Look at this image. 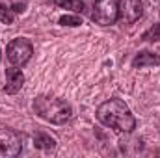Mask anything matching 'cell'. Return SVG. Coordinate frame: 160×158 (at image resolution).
Listing matches in <instances>:
<instances>
[{
  "label": "cell",
  "mask_w": 160,
  "mask_h": 158,
  "mask_svg": "<svg viewBox=\"0 0 160 158\" xmlns=\"http://www.w3.org/2000/svg\"><path fill=\"white\" fill-rule=\"evenodd\" d=\"M97 119L104 126H110V128H114L118 132H125V134H130L136 128V117L132 116L130 108L121 99L104 101L97 108Z\"/></svg>",
  "instance_id": "6da1fadb"
},
{
  "label": "cell",
  "mask_w": 160,
  "mask_h": 158,
  "mask_svg": "<svg viewBox=\"0 0 160 158\" xmlns=\"http://www.w3.org/2000/svg\"><path fill=\"white\" fill-rule=\"evenodd\" d=\"M34 110L36 114L52 125H65L73 117V106L60 97L39 95L34 99Z\"/></svg>",
  "instance_id": "7a4b0ae2"
},
{
  "label": "cell",
  "mask_w": 160,
  "mask_h": 158,
  "mask_svg": "<svg viewBox=\"0 0 160 158\" xmlns=\"http://www.w3.org/2000/svg\"><path fill=\"white\" fill-rule=\"evenodd\" d=\"M32 54H34V47H32L30 39H26V37H15V39L9 41L8 47H6V56H8V60H9L13 65H17V67L26 65V63L30 62Z\"/></svg>",
  "instance_id": "3957f363"
},
{
  "label": "cell",
  "mask_w": 160,
  "mask_h": 158,
  "mask_svg": "<svg viewBox=\"0 0 160 158\" xmlns=\"http://www.w3.org/2000/svg\"><path fill=\"white\" fill-rule=\"evenodd\" d=\"M119 0H95L91 19L101 26H110L118 21Z\"/></svg>",
  "instance_id": "277c9868"
},
{
  "label": "cell",
  "mask_w": 160,
  "mask_h": 158,
  "mask_svg": "<svg viewBox=\"0 0 160 158\" xmlns=\"http://www.w3.org/2000/svg\"><path fill=\"white\" fill-rule=\"evenodd\" d=\"M22 149L21 138L9 128H0V158H13Z\"/></svg>",
  "instance_id": "5b68a950"
},
{
  "label": "cell",
  "mask_w": 160,
  "mask_h": 158,
  "mask_svg": "<svg viewBox=\"0 0 160 158\" xmlns=\"http://www.w3.org/2000/svg\"><path fill=\"white\" fill-rule=\"evenodd\" d=\"M142 15H143V4H142V0H119L118 19L123 24H132Z\"/></svg>",
  "instance_id": "8992f818"
},
{
  "label": "cell",
  "mask_w": 160,
  "mask_h": 158,
  "mask_svg": "<svg viewBox=\"0 0 160 158\" xmlns=\"http://www.w3.org/2000/svg\"><path fill=\"white\" fill-rule=\"evenodd\" d=\"M22 86H24V75H22V71L17 65L8 67L6 69V86H4V91L8 95H13V93L21 91Z\"/></svg>",
  "instance_id": "52a82bcc"
},
{
  "label": "cell",
  "mask_w": 160,
  "mask_h": 158,
  "mask_svg": "<svg viewBox=\"0 0 160 158\" xmlns=\"http://www.w3.org/2000/svg\"><path fill=\"white\" fill-rule=\"evenodd\" d=\"M160 63V56L157 52L151 50H142L136 54V58L132 60V67L134 69H142V67H155Z\"/></svg>",
  "instance_id": "ba28073f"
},
{
  "label": "cell",
  "mask_w": 160,
  "mask_h": 158,
  "mask_svg": "<svg viewBox=\"0 0 160 158\" xmlns=\"http://www.w3.org/2000/svg\"><path fill=\"white\" fill-rule=\"evenodd\" d=\"M34 145L38 149H43V151H52V149H56V140L45 132H36L34 134Z\"/></svg>",
  "instance_id": "9c48e42d"
},
{
  "label": "cell",
  "mask_w": 160,
  "mask_h": 158,
  "mask_svg": "<svg viewBox=\"0 0 160 158\" xmlns=\"http://www.w3.org/2000/svg\"><path fill=\"white\" fill-rule=\"evenodd\" d=\"M0 7H4L15 15H21L26 11V0H0Z\"/></svg>",
  "instance_id": "30bf717a"
},
{
  "label": "cell",
  "mask_w": 160,
  "mask_h": 158,
  "mask_svg": "<svg viewBox=\"0 0 160 158\" xmlns=\"http://www.w3.org/2000/svg\"><path fill=\"white\" fill-rule=\"evenodd\" d=\"M50 2H52L54 6H58V7L71 9V11H75V13H82L84 7H86L84 0H50Z\"/></svg>",
  "instance_id": "8fae6325"
},
{
  "label": "cell",
  "mask_w": 160,
  "mask_h": 158,
  "mask_svg": "<svg viewBox=\"0 0 160 158\" xmlns=\"http://www.w3.org/2000/svg\"><path fill=\"white\" fill-rule=\"evenodd\" d=\"M58 22L62 26H80L82 24V19H80L78 15H62Z\"/></svg>",
  "instance_id": "7c38bea8"
},
{
  "label": "cell",
  "mask_w": 160,
  "mask_h": 158,
  "mask_svg": "<svg viewBox=\"0 0 160 158\" xmlns=\"http://www.w3.org/2000/svg\"><path fill=\"white\" fill-rule=\"evenodd\" d=\"M142 39L143 41H160V22L158 24H155V26H151L143 36H142Z\"/></svg>",
  "instance_id": "4fadbf2b"
},
{
  "label": "cell",
  "mask_w": 160,
  "mask_h": 158,
  "mask_svg": "<svg viewBox=\"0 0 160 158\" xmlns=\"http://www.w3.org/2000/svg\"><path fill=\"white\" fill-rule=\"evenodd\" d=\"M15 13H11V11H8V9H4V7H0V22H4V24H11L13 21H15Z\"/></svg>",
  "instance_id": "5bb4252c"
},
{
  "label": "cell",
  "mask_w": 160,
  "mask_h": 158,
  "mask_svg": "<svg viewBox=\"0 0 160 158\" xmlns=\"http://www.w3.org/2000/svg\"><path fill=\"white\" fill-rule=\"evenodd\" d=\"M0 58H2V50H0Z\"/></svg>",
  "instance_id": "9a60e30c"
}]
</instances>
